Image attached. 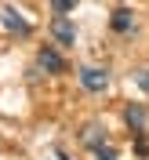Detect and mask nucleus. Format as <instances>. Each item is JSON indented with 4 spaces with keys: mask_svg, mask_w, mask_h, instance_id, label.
<instances>
[{
    "mask_svg": "<svg viewBox=\"0 0 149 160\" xmlns=\"http://www.w3.org/2000/svg\"><path fill=\"white\" fill-rule=\"evenodd\" d=\"M77 77H80V88L87 91V95H102V91H109V84H113V77H109L106 66H84Z\"/></svg>",
    "mask_w": 149,
    "mask_h": 160,
    "instance_id": "1",
    "label": "nucleus"
},
{
    "mask_svg": "<svg viewBox=\"0 0 149 160\" xmlns=\"http://www.w3.org/2000/svg\"><path fill=\"white\" fill-rule=\"evenodd\" d=\"M0 26H4L7 33H15V37H29V33H33V26L22 18V11L11 8V4H4V8H0Z\"/></svg>",
    "mask_w": 149,
    "mask_h": 160,
    "instance_id": "2",
    "label": "nucleus"
},
{
    "mask_svg": "<svg viewBox=\"0 0 149 160\" xmlns=\"http://www.w3.org/2000/svg\"><path fill=\"white\" fill-rule=\"evenodd\" d=\"M51 37H55V44H62V48H73V44H77V26H73L69 15H55V18H51Z\"/></svg>",
    "mask_w": 149,
    "mask_h": 160,
    "instance_id": "3",
    "label": "nucleus"
},
{
    "mask_svg": "<svg viewBox=\"0 0 149 160\" xmlns=\"http://www.w3.org/2000/svg\"><path fill=\"white\" fill-rule=\"evenodd\" d=\"M37 66L44 73H66V58H62L58 48H51V44H44V48L37 51Z\"/></svg>",
    "mask_w": 149,
    "mask_h": 160,
    "instance_id": "4",
    "label": "nucleus"
},
{
    "mask_svg": "<svg viewBox=\"0 0 149 160\" xmlns=\"http://www.w3.org/2000/svg\"><path fill=\"white\" fill-rule=\"evenodd\" d=\"M124 120H127V128L138 135V131H146V106H138V102H127L124 106Z\"/></svg>",
    "mask_w": 149,
    "mask_h": 160,
    "instance_id": "5",
    "label": "nucleus"
},
{
    "mask_svg": "<svg viewBox=\"0 0 149 160\" xmlns=\"http://www.w3.org/2000/svg\"><path fill=\"white\" fill-rule=\"evenodd\" d=\"M109 26H113V33H120V37L131 33V29H135V11H131V8H117L113 18H109Z\"/></svg>",
    "mask_w": 149,
    "mask_h": 160,
    "instance_id": "6",
    "label": "nucleus"
},
{
    "mask_svg": "<svg viewBox=\"0 0 149 160\" xmlns=\"http://www.w3.org/2000/svg\"><path fill=\"white\" fill-rule=\"evenodd\" d=\"M80 142L91 149V146H98V142H109V138H106V128H98V124H87V128L80 131Z\"/></svg>",
    "mask_w": 149,
    "mask_h": 160,
    "instance_id": "7",
    "label": "nucleus"
},
{
    "mask_svg": "<svg viewBox=\"0 0 149 160\" xmlns=\"http://www.w3.org/2000/svg\"><path fill=\"white\" fill-rule=\"evenodd\" d=\"M91 157L95 160H120V153L113 142H98V146H91Z\"/></svg>",
    "mask_w": 149,
    "mask_h": 160,
    "instance_id": "8",
    "label": "nucleus"
},
{
    "mask_svg": "<svg viewBox=\"0 0 149 160\" xmlns=\"http://www.w3.org/2000/svg\"><path fill=\"white\" fill-rule=\"evenodd\" d=\"M73 8H77V0H51V11L55 15H69Z\"/></svg>",
    "mask_w": 149,
    "mask_h": 160,
    "instance_id": "9",
    "label": "nucleus"
},
{
    "mask_svg": "<svg viewBox=\"0 0 149 160\" xmlns=\"http://www.w3.org/2000/svg\"><path fill=\"white\" fill-rule=\"evenodd\" d=\"M135 84H138V88L149 95V69H138V73H135Z\"/></svg>",
    "mask_w": 149,
    "mask_h": 160,
    "instance_id": "10",
    "label": "nucleus"
},
{
    "mask_svg": "<svg viewBox=\"0 0 149 160\" xmlns=\"http://www.w3.org/2000/svg\"><path fill=\"white\" fill-rule=\"evenodd\" d=\"M135 153H138V157H146V153H149V142H146V131H138V142H135Z\"/></svg>",
    "mask_w": 149,
    "mask_h": 160,
    "instance_id": "11",
    "label": "nucleus"
},
{
    "mask_svg": "<svg viewBox=\"0 0 149 160\" xmlns=\"http://www.w3.org/2000/svg\"><path fill=\"white\" fill-rule=\"evenodd\" d=\"M55 160H69V157H66V153H58V157H55Z\"/></svg>",
    "mask_w": 149,
    "mask_h": 160,
    "instance_id": "12",
    "label": "nucleus"
}]
</instances>
